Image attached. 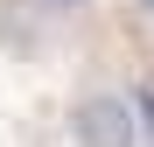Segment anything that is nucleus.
Returning a JSON list of instances; mask_svg holds the SVG:
<instances>
[{"mask_svg": "<svg viewBox=\"0 0 154 147\" xmlns=\"http://www.w3.org/2000/svg\"><path fill=\"white\" fill-rule=\"evenodd\" d=\"M63 147H147V119H140V98L126 84H77L70 105H63Z\"/></svg>", "mask_w": 154, "mask_h": 147, "instance_id": "1", "label": "nucleus"}, {"mask_svg": "<svg viewBox=\"0 0 154 147\" xmlns=\"http://www.w3.org/2000/svg\"><path fill=\"white\" fill-rule=\"evenodd\" d=\"M0 14L14 21V35L28 49H49V42H77L98 28V0H0Z\"/></svg>", "mask_w": 154, "mask_h": 147, "instance_id": "2", "label": "nucleus"}, {"mask_svg": "<svg viewBox=\"0 0 154 147\" xmlns=\"http://www.w3.org/2000/svg\"><path fill=\"white\" fill-rule=\"evenodd\" d=\"M126 7H133V21H140V28H154V0H126Z\"/></svg>", "mask_w": 154, "mask_h": 147, "instance_id": "3", "label": "nucleus"}]
</instances>
